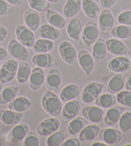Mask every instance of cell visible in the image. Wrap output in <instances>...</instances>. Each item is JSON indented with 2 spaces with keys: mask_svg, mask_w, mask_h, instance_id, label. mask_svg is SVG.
<instances>
[{
  "mask_svg": "<svg viewBox=\"0 0 131 146\" xmlns=\"http://www.w3.org/2000/svg\"><path fill=\"white\" fill-rule=\"evenodd\" d=\"M41 104L48 114L56 117L62 113L63 105L60 97L51 91L47 92L42 98Z\"/></svg>",
  "mask_w": 131,
  "mask_h": 146,
  "instance_id": "cell-1",
  "label": "cell"
},
{
  "mask_svg": "<svg viewBox=\"0 0 131 146\" xmlns=\"http://www.w3.org/2000/svg\"><path fill=\"white\" fill-rule=\"evenodd\" d=\"M104 85L102 83L91 82L87 84L83 89L80 100L84 104H91L95 102L102 94Z\"/></svg>",
  "mask_w": 131,
  "mask_h": 146,
  "instance_id": "cell-2",
  "label": "cell"
},
{
  "mask_svg": "<svg viewBox=\"0 0 131 146\" xmlns=\"http://www.w3.org/2000/svg\"><path fill=\"white\" fill-rule=\"evenodd\" d=\"M19 63L11 59L6 61L0 68V82L2 84L11 82L16 77Z\"/></svg>",
  "mask_w": 131,
  "mask_h": 146,
  "instance_id": "cell-3",
  "label": "cell"
},
{
  "mask_svg": "<svg viewBox=\"0 0 131 146\" xmlns=\"http://www.w3.org/2000/svg\"><path fill=\"white\" fill-rule=\"evenodd\" d=\"M59 53L63 61L67 64L75 65L78 62V54L75 46L67 41H63L59 45Z\"/></svg>",
  "mask_w": 131,
  "mask_h": 146,
  "instance_id": "cell-4",
  "label": "cell"
},
{
  "mask_svg": "<svg viewBox=\"0 0 131 146\" xmlns=\"http://www.w3.org/2000/svg\"><path fill=\"white\" fill-rule=\"evenodd\" d=\"M60 127V122L57 118L52 117L46 119L37 125L36 132L42 137H48L53 133L59 130Z\"/></svg>",
  "mask_w": 131,
  "mask_h": 146,
  "instance_id": "cell-5",
  "label": "cell"
},
{
  "mask_svg": "<svg viewBox=\"0 0 131 146\" xmlns=\"http://www.w3.org/2000/svg\"><path fill=\"white\" fill-rule=\"evenodd\" d=\"M15 34L17 41L24 46L32 48L36 42V37L34 31L30 30L25 25H19L15 29Z\"/></svg>",
  "mask_w": 131,
  "mask_h": 146,
  "instance_id": "cell-6",
  "label": "cell"
},
{
  "mask_svg": "<svg viewBox=\"0 0 131 146\" xmlns=\"http://www.w3.org/2000/svg\"><path fill=\"white\" fill-rule=\"evenodd\" d=\"M99 30L97 23L91 21L87 23L82 32V39L84 43L87 46L94 44L98 39Z\"/></svg>",
  "mask_w": 131,
  "mask_h": 146,
  "instance_id": "cell-7",
  "label": "cell"
},
{
  "mask_svg": "<svg viewBox=\"0 0 131 146\" xmlns=\"http://www.w3.org/2000/svg\"><path fill=\"white\" fill-rule=\"evenodd\" d=\"M8 52L15 59L26 61L29 58V52L26 48L17 40L12 39L8 45Z\"/></svg>",
  "mask_w": 131,
  "mask_h": 146,
  "instance_id": "cell-8",
  "label": "cell"
},
{
  "mask_svg": "<svg viewBox=\"0 0 131 146\" xmlns=\"http://www.w3.org/2000/svg\"><path fill=\"white\" fill-rule=\"evenodd\" d=\"M100 139L107 145H114L120 142L124 137L123 133L114 128H105L100 130L98 134Z\"/></svg>",
  "mask_w": 131,
  "mask_h": 146,
  "instance_id": "cell-9",
  "label": "cell"
},
{
  "mask_svg": "<svg viewBox=\"0 0 131 146\" xmlns=\"http://www.w3.org/2000/svg\"><path fill=\"white\" fill-rule=\"evenodd\" d=\"M107 68L110 71L118 74H122L131 68V61L128 57L117 56L110 59L107 64Z\"/></svg>",
  "mask_w": 131,
  "mask_h": 146,
  "instance_id": "cell-10",
  "label": "cell"
},
{
  "mask_svg": "<svg viewBox=\"0 0 131 146\" xmlns=\"http://www.w3.org/2000/svg\"><path fill=\"white\" fill-rule=\"evenodd\" d=\"M105 111L102 108L95 106H89L82 110L83 117L94 124L102 122L104 119Z\"/></svg>",
  "mask_w": 131,
  "mask_h": 146,
  "instance_id": "cell-11",
  "label": "cell"
},
{
  "mask_svg": "<svg viewBox=\"0 0 131 146\" xmlns=\"http://www.w3.org/2000/svg\"><path fill=\"white\" fill-rule=\"evenodd\" d=\"M30 131V127L26 124L17 125L10 131L7 137V142L11 143H19L24 139Z\"/></svg>",
  "mask_w": 131,
  "mask_h": 146,
  "instance_id": "cell-12",
  "label": "cell"
},
{
  "mask_svg": "<svg viewBox=\"0 0 131 146\" xmlns=\"http://www.w3.org/2000/svg\"><path fill=\"white\" fill-rule=\"evenodd\" d=\"M80 110V104L77 100H72L66 102L62 108L61 116L65 122L71 121L79 115Z\"/></svg>",
  "mask_w": 131,
  "mask_h": 146,
  "instance_id": "cell-13",
  "label": "cell"
},
{
  "mask_svg": "<svg viewBox=\"0 0 131 146\" xmlns=\"http://www.w3.org/2000/svg\"><path fill=\"white\" fill-rule=\"evenodd\" d=\"M78 62L85 74L87 75H91L95 68V60L93 55L87 50H80L78 54Z\"/></svg>",
  "mask_w": 131,
  "mask_h": 146,
  "instance_id": "cell-14",
  "label": "cell"
},
{
  "mask_svg": "<svg viewBox=\"0 0 131 146\" xmlns=\"http://www.w3.org/2000/svg\"><path fill=\"white\" fill-rule=\"evenodd\" d=\"M45 84L49 91L57 92L62 84V76L59 70L57 68L50 70L45 79Z\"/></svg>",
  "mask_w": 131,
  "mask_h": 146,
  "instance_id": "cell-15",
  "label": "cell"
},
{
  "mask_svg": "<svg viewBox=\"0 0 131 146\" xmlns=\"http://www.w3.org/2000/svg\"><path fill=\"white\" fill-rule=\"evenodd\" d=\"M114 25V19L112 12L109 9H104L98 17V27L105 34L110 32Z\"/></svg>",
  "mask_w": 131,
  "mask_h": 146,
  "instance_id": "cell-16",
  "label": "cell"
},
{
  "mask_svg": "<svg viewBox=\"0 0 131 146\" xmlns=\"http://www.w3.org/2000/svg\"><path fill=\"white\" fill-rule=\"evenodd\" d=\"M107 51L112 55L123 56L128 54V49L124 42L119 39L112 38L106 41Z\"/></svg>",
  "mask_w": 131,
  "mask_h": 146,
  "instance_id": "cell-17",
  "label": "cell"
},
{
  "mask_svg": "<svg viewBox=\"0 0 131 146\" xmlns=\"http://www.w3.org/2000/svg\"><path fill=\"white\" fill-rule=\"evenodd\" d=\"M45 81V73L42 68L36 67L32 70L29 78V86L32 91H37L42 86Z\"/></svg>",
  "mask_w": 131,
  "mask_h": 146,
  "instance_id": "cell-18",
  "label": "cell"
},
{
  "mask_svg": "<svg viewBox=\"0 0 131 146\" xmlns=\"http://www.w3.org/2000/svg\"><path fill=\"white\" fill-rule=\"evenodd\" d=\"M23 21L24 25L32 31H37L41 24V16L39 12L32 9H28L23 14Z\"/></svg>",
  "mask_w": 131,
  "mask_h": 146,
  "instance_id": "cell-19",
  "label": "cell"
},
{
  "mask_svg": "<svg viewBox=\"0 0 131 146\" xmlns=\"http://www.w3.org/2000/svg\"><path fill=\"white\" fill-rule=\"evenodd\" d=\"M37 34L41 38L56 41L60 38L61 33L59 29L48 24H44L40 26L37 31Z\"/></svg>",
  "mask_w": 131,
  "mask_h": 146,
  "instance_id": "cell-20",
  "label": "cell"
},
{
  "mask_svg": "<svg viewBox=\"0 0 131 146\" xmlns=\"http://www.w3.org/2000/svg\"><path fill=\"white\" fill-rule=\"evenodd\" d=\"M125 108L114 106L107 111L104 117V124L107 126H113L119 122L121 116L125 111Z\"/></svg>",
  "mask_w": 131,
  "mask_h": 146,
  "instance_id": "cell-21",
  "label": "cell"
},
{
  "mask_svg": "<svg viewBox=\"0 0 131 146\" xmlns=\"http://www.w3.org/2000/svg\"><path fill=\"white\" fill-rule=\"evenodd\" d=\"M32 62L35 66L41 68H50L55 64V59L49 53L37 54L32 58Z\"/></svg>",
  "mask_w": 131,
  "mask_h": 146,
  "instance_id": "cell-22",
  "label": "cell"
},
{
  "mask_svg": "<svg viewBox=\"0 0 131 146\" xmlns=\"http://www.w3.org/2000/svg\"><path fill=\"white\" fill-rule=\"evenodd\" d=\"M125 82L126 77L124 74H118L114 75L107 83V92L109 94H117L122 91L125 87Z\"/></svg>",
  "mask_w": 131,
  "mask_h": 146,
  "instance_id": "cell-23",
  "label": "cell"
},
{
  "mask_svg": "<svg viewBox=\"0 0 131 146\" xmlns=\"http://www.w3.org/2000/svg\"><path fill=\"white\" fill-rule=\"evenodd\" d=\"M23 113H19L11 110H0V121L2 123L9 125H14L21 121Z\"/></svg>",
  "mask_w": 131,
  "mask_h": 146,
  "instance_id": "cell-24",
  "label": "cell"
},
{
  "mask_svg": "<svg viewBox=\"0 0 131 146\" xmlns=\"http://www.w3.org/2000/svg\"><path fill=\"white\" fill-rule=\"evenodd\" d=\"M81 93L79 86L75 84H69L66 86L60 93V99L62 102H68L76 99Z\"/></svg>",
  "mask_w": 131,
  "mask_h": 146,
  "instance_id": "cell-25",
  "label": "cell"
},
{
  "mask_svg": "<svg viewBox=\"0 0 131 146\" xmlns=\"http://www.w3.org/2000/svg\"><path fill=\"white\" fill-rule=\"evenodd\" d=\"M31 106V100L23 96L17 97L8 104V108L9 110L19 113L25 112Z\"/></svg>",
  "mask_w": 131,
  "mask_h": 146,
  "instance_id": "cell-26",
  "label": "cell"
},
{
  "mask_svg": "<svg viewBox=\"0 0 131 146\" xmlns=\"http://www.w3.org/2000/svg\"><path fill=\"white\" fill-rule=\"evenodd\" d=\"M82 9L84 14L91 19H97L99 17L100 8L94 0H82Z\"/></svg>",
  "mask_w": 131,
  "mask_h": 146,
  "instance_id": "cell-27",
  "label": "cell"
},
{
  "mask_svg": "<svg viewBox=\"0 0 131 146\" xmlns=\"http://www.w3.org/2000/svg\"><path fill=\"white\" fill-rule=\"evenodd\" d=\"M107 49L106 41L103 38H98L93 47V57L96 62H100L107 55Z\"/></svg>",
  "mask_w": 131,
  "mask_h": 146,
  "instance_id": "cell-28",
  "label": "cell"
},
{
  "mask_svg": "<svg viewBox=\"0 0 131 146\" xmlns=\"http://www.w3.org/2000/svg\"><path fill=\"white\" fill-rule=\"evenodd\" d=\"M100 127L97 124L87 125L79 133V139L81 142L94 140L100 131Z\"/></svg>",
  "mask_w": 131,
  "mask_h": 146,
  "instance_id": "cell-29",
  "label": "cell"
},
{
  "mask_svg": "<svg viewBox=\"0 0 131 146\" xmlns=\"http://www.w3.org/2000/svg\"><path fill=\"white\" fill-rule=\"evenodd\" d=\"M82 30L81 21L77 17L70 20L67 26V34L71 39L77 41L79 39Z\"/></svg>",
  "mask_w": 131,
  "mask_h": 146,
  "instance_id": "cell-30",
  "label": "cell"
},
{
  "mask_svg": "<svg viewBox=\"0 0 131 146\" xmlns=\"http://www.w3.org/2000/svg\"><path fill=\"white\" fill-rule=\"evenodd\" d=\"M82 9V0H67L63 8V14L66 18H71L79 13Z\"/></svg>",
  "mask_w": 131,
  "mask_h": 146,
  "instance_id": "cell-31",
  "label": "cell"
},
{
  "mask_svg": "<svg viewBox=\"0 0 131 146\" xmlns=\"http://www.w3.org/2000/svg\"><path fill=\"white\" fill-rule=\"evenodd\" d=\"M89 124V121L84 117H77L71 120L67 125V133L71 135H77Z\"/></svg>",
  "mask_w": 131,
  "mask_h": 146,
  "instance_id": "cell-32",
  "label": "cell"
},
{
  "mask_svg": "<svg viewBox=\"0 0 131 146\" xmlns=\"http://www.w3.org/2000/svg\"><path fill=\"white\" fill-rule=\"evenodd\" d=\"M46 18L50 25L59 29H64L66 25L64 17L59 13L51 9H48L46 11Z\"/></svg>",
  "mask_w": 131,
  "mask_h": 146,
  "instance_id": "cell-33",
  "label": "cell"
},
{
  "mask_svg": "<svg viewBox=\"0 0 131 146\" xmlns=\"http://www.w3.org/2000/svg\"><path fill=\"white\" fill-rule=\"evenodd\" d=\"M18 86H10L5 88L0 94V104L5 105L9 104L17 97L19 92Z\"/></svg>",
  "mask_w": 131,
  "mask_h": 146,
  "instance_id": "cell-34",
  "label": "cell"
},
{
  "mask_svg": "<svg viewBox=\"0 0 131 146\" xmlns=\"http://www.w3.org/2000/svg\"><path fill=\"white\" fill-rule=\"evenodd\" d=\"M32 72V69L30 64L26 61L20 62L17 70L16 79L17 81L21 84H23L28 81Z\"/></svg>",
  "mask_w": 131,
  "mask_h": 146,
  "instance_id": "cell-35",
  "label": "cell"
},
{
  "mask_svg": "<svg viewBox=\"0 0 131 146\" xmlns=\"http://www.w3.org/2000/svg\"><path fill=\"white\" fill-rule=\"evenodd\" d=\"M95 104L102 108L109 109L117 104L116 97L114 94H109V93L101 94L95 100Z\"/></svg>",
  "mask_w": 131,
  "mask_h": 146,
  "instance_id": "cell-36",
  "label": "cell"
},
{
  "mask_svg": "<svg viewBox=\"0 0 131 146\" xmlns=\"http://www.w3.org/2000/svg\"><path fill=\"white\" fill-rule=\"evenodd\" d=\"M54 42L53 41L46 39H39L35 42L33 46V50L36 54L48 53L54 48Z\"/></svg>",
  "mask_w": 131,
  "mask_h": 146,
  "instance_id": "cell-37",
  "label": "cell"
},
{
  "mask_svg": "<svg viewBox=\"0 0 131 146\" xmlns=\"http://www.w3.org/2000/svg\"><path fill=\"white\" fill-rule=\"evenodd\" d=\"M110 34L119 39H127L131 37V27L128 25H120L113 27L110 31Z\"/></svg>",
  "mask_w": 131,
  "mask_h": 146,
  "instance_id": "cell-38",
  "label": "cell"
},
{
  "mask_svg": "<svg viewBox=\"0 0 131 146\" xmlns=\"http://www.w3.org/2000/svg\"><path fill=\"white\" fill-rule=\"evenodd\" d=\"M65 132L64 129L58 130L50 135L46 141L48 146H60L65 140Z\"/></svg>",
  "mask_w": 131,
  "mask_h": 146,
  "instance_id": "cell-39",
  "label": "cell"
},
{
  "mask_svg": "<svg viewBox=\"0 0 131 146\" xmlns=\"http://www.w3.org/2000/svg\"><path fill=\"white\" fill-rule=\"evenodd\" d=\"M118 124L121 131L123 133L129 131L131 129V111L123 112L118 122Z\"/></svg>",
  "mask_w": 131,
  "mask_h": 146,
  "instance_id": "cell-40",
  "label": "cell"
},
{
  "mask_svg": "<svg viewBox=\"0 0 131 146\" xmlns=\"http://www.w3.org/2000/svg\"><path fill=\"white\" fill-rule=\"evenodd\" d=\"M28 3L30 8L37 12H46L50 7L46 0H28Z\"/></svg>",
  "mask_w": 131,
  "mask_h": 146,
  "instance_id": "cell-41",
  "label": "cell"
},
{
  "mask_svg": "<svg viewBox=\"0 0 131 146\" xmlns=\"http://www.w3.org/2000/svg\"><path fill=\"white\" fill-rule=\"evenodd\" d=\"M117 102L122 106L127 107H131V91L124 90L118 93L116 95Z\"/></svg>",
  "mask_w": 131,
  "mask_h": 146,
  "instance_id": "cell-42",
  "label": "cell"
},
{
  "mask_svg": "<svg viewBox=\"0 0 131 146\" xmlns=\"http://www.w3.org/2000/svg\"><path fill=\"white\" fill-rule=\"evenodd\" d=\"M39 139L37 133L34 131H29L23 140V146H39Z\"/></svg>",
  "mask_w": 131,
  "mask_h": 146,
  "instance_id": "cell-43",
  "label": "cell"
},
{
  "mask_svg": "<svg viewBox=\"0 0 131 146\" xmlns=\"http://www.w3.org/2000/svg\"><path fill=\"white\" fill-rule=\"evenodd\" d=\"M118 23L120 25L130 26L131 25V11H125L118 14L117 17Z\"/></svg>",
  "mask_w": 131,
  "mask_h": 146,
  "instance_id": "cell-44",
  "label": "cell"
},
{
  "mask_svg": "<svg viewBox=\"0 0 131 146\" xmlns=\"http://www.w3.org/2000/svg\"><path fill=\"white\" fill-rule=\"evenodd\" d=\"M13 10V7L5 0H0V17L6 16Z\"/></svg>",
  "mask_w": 131,
  "mask_h": 146,
  "instance_id": "cell-45",
  "label": "cell"
},
{
  "mask_svg": "<svg viewBox=\"0 0 131 146\" xmlns=\"http://www.w3.org/2000/svg\"><path fill=\"white\" fill-rule=\"evenodd\" d=\"M81 142L77 138H71L64 141L62 143L61 146H80Z\"/></svg>",
  "mask_w": 131,
  "mask_h": 146,
  "instance_id": "cell-46",
  "label": "cell"
},
{
  "mask_svg": "<svg viewBox=\"0 0 131 146\" xmlns=\"http://www.w3.org/2000/svg\"><path fill=\"white\" fill-rule=\"evenodd\" d=\"M117 0H100V4L104 9H109L114 6Z\"/></svg>",
  "mask_w": 131,
  "mask_h": 146,
  "instance_id": "cell-47",
  "label": "cell"
},
{
  "mask_svg": "<svg viewBox=\"0 0 131 146\" xmlns=\"http://www.w3.org/2000/svg\"><path fill=\"white\" fill-rule=\"evenodd\" d=\"M8 36V30L6 27L0 26V43H1Z\"/></svg>",
  "mask_w": 131,
  "mask_h": 146,
  "instance_id": "cell-48",
  "label": "cell"
},
{
  "mask_svg": "<svg viewBox=\"0 0 131 146\" xmlns=\"http://www.w3.org/2000/svg\"><path fill=\"white\" fill-rule=\"evenodd\" d=\"M7 52L5 48L3 47L0 46V61H2L5 60L7 57Z\"/></svg>",
  "mask_w": 131,
  "mask_h": 146,
  "instance_id": "cell-49",
  "label": "cell"
},
{
  "mask_svg": "<svg viewBox=\"0 0 131 146\" xmlns=\"http://www.w3.org/2000/svg\"><path fill=\"white\" fill-rule=\"evenodd\" d=\"M5 1L8 2L9 4H11V5L19 6L22 4L24 0H5Z\"/></svg>",
  "mask_w": 131,
  "mask_h": 146,
  "instance_id": "cell-50",
  "label": "cell"
},
{
  "mask_svg": "<svg viewBox=\"0 0 131 146\" xmlns=\"http://www.w3.org/2000/svg\"><path fill=\"white\" fill-rule=\"evenodd\" d=\"M125 88L127 90L131 91V74H130L129 76H128L127 79H126Z\"/></svg>",
  "mask_w": 131,
  "mask_h": 146,
  "instance_id": "cell-51",
  "label": "cell"
},
{
  "mask_svg": "<svg viewBox=\"0 0 131 146\" xmlns=\"http://www.w3.org/2000/svg\"><path fill=\"white\" fill-rule=\"evenodd\" d=\"M92 146H107V144L105 142H93L92 144Z\"/></svg>",
  "mask_w": 131,
  "mask_h": 146,
  "instance_id": "cell-52",
  "label": "cell"
},
{
  "mask_svg": "<svg viewBox=\"0 0 131 146\" xmlns=\"http://www.w3.org/2000/svg\"><path fill=\"white\" fill-rule=\"evenodd\" d=\"M46 1H48L50 3H56V2H58V1H59V0H46Z\"/></svg>",
  "mask_w": 131,
  "mask_h": 146,
  "instance_id": "cell-53",
  "label": "cell"
},
{
  "mask_svg": "<svg viewBox=\"0 0 131 146\" xmlns=\"http://www.w3.org/2000/svg\"><path fill=\"white\" fill-rule=\"evenodd\" d=\"M128 55V56H129V57H130V61H131V50H128V54H127Z\"/></svg>",
  "mask_w": 131,
  "mask_h": 146,
  "instance_id": "cell-54",
  "label": "cell"
},
{
  "mask_svg": "<svg viewBox=\"0 0 131 146\" xmlns=\"http://www.w3.org/2000/svg\"><path fill=\"white\" fill-rule=\"evenodd\" d=\"M3 85H2V84H1V83H0V94H1V92L2 90H3Z\"/></svg>",
  "mask_w": 131,
  "mask_h": 146,
  "instance_id": "cell-55",
  "label": "cell"
},
{
  "mask_svg": "<svg viewBox=\"0 0 131 146\" xmlns=\"http://www.w3.org/2000/svg\"><path fill=\"white\" fill-rule=\"evenodd\" d=\"M125 145H131V143H127V144H125Z\"/></svg>",
  "mask_w": 131,
  "mask_h": 146,
  "instance_id": "cell-56",
  "label": "cell"
},
{
  "mask_svg": "<svg viewBox=\"0 0 131 146\" xmlns=\"http://www.w3.org/2000/svg\"><path fill=\"white\" fill-rule=\"evenodd\" d=\"M1 130L0 129V137H1Z\"/></svg>",
  "mask_w": 131,
  "mask_h": 146,
  "instance_id": "cell-57",
  "label": "cell"
},
{
  "mask_svg": "<svg viewBox=\"0 0 131 146\" xmlns=\"http://www.w3.org/2000/svg\"><path fill=\"white\" fill-rule=\"evenodd\" d=\"M94 1H98V0H94Z\"/></svg>",
  "mask_w": 131,
  "mask_h": 146,
  "instance_id": "cell-58",
  "label": "cell"
},
{
  "mask_svg": "<svg viewBox=\"0 0 131 146\" xmlns=\"http://www.w3.org/2000/svg\"><path fill=\"white\" fill-rule=\"evenodd\" d=\"M0 68H1V66H0Z\"/></svg>",
  "mask_w": 131,
  "mask_h": 146,
  "instance_id": "cell-59",
  "label": "cell"
}]
</instances>
